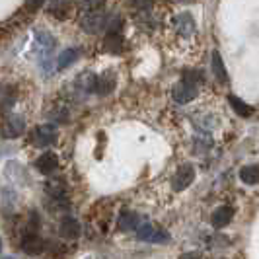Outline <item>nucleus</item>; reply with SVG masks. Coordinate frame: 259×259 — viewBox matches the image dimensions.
I'll return each instance as SVG.
<instances>
[{
	"label": "nucleus",
	"instance_id": "nucleus-16",
	"mask_svg": "<svg viewBox=\"0 0 259 259\" xmlns=\"http://www.w3.org/2000/svg\"><path fill=\"white\" fill-rule=\"evenodd\" d=\"M133 228L139 230V214L137 212H123L121 219H119V230L129 232Z\"/></svg>",
	"mask_w": 259,
	"mask_h": 259
},
{
	"label": "nucleus",
	"instance_id": "nucleus-21",
	"mask_svg": "<svg viewBox=\"0 0 259 259\" xmlns=\"http://www.w3.org/2000/svg\"><path fill=\"white\" fill-rule=\"evenodd\" d=\"M182 259H199V255L197 253H185V255H182Z\"/></svg>",
	"mask_w": 259,
	"mask_h": 259
},
{
	"label": "nucleus",
	"instance_id": "nucleus-19",
	"mask_svg": "<svg viewBox=\"0 0 259 259\" xmlns=\"http://www.w3.org/2000/svg\"><path fill=\"white\" fill-rule=\"evenodd\" d=\"M131 6L137 8V10H148L152 6V0H129Z\"/></svg>",
	"mask_w": 259,
	"mask_h": 259
},
{
	"label": "nucleus",
	"instance_id": "nucleus-13",
	"mask_svg": "<svg viewBox=\"0 0 259 259\" xmlns=\"http://www.w3.org/2000/svg\"><path fill=\"white\" fill-rule=\"evenodd\" d=\"M228 102H230L232 109L240 117H251V115H253V111H255V109H253L251 105H247L246 102H242V100H240L238 96H232V94L228 96Z\"/></svg>",
	"mask_w": 259,
	"mask_h": 259
},
{
	"label": "nucleus",
	"instance_id": "nucleus-3",
	"mask_svg": "<svg viewBox=\"0 0 259 259\" xmlns=\"http://www.w3.org/2000/svg\"><path fill=\"white\" fill-rule=\"evenodd\" d=\"M195 180V168L191 164H185L182 168L174 174V180H171V189L174 191H185Z\"/></svg>",
	"mask_w": 259,
	"mask_h": 259
},
{
	"label": "nucleus",
	"instance_id": "nucleus-15",
	"mask_svg": "<svg viewBox=\"0 0 259 259\" xmlns=\"http://www.w3.org/2000/svg\"><path fill=\"white\" fill-rule=\"evenodd\" d=\"M115 88V78L113 76H98V82H96V94L98 96H107V94H111Z\"/></svg>",
	"mask_w": 259,
	"mask_h": 259
},
{
	"label": "nucleus",
	"instance_id": "nucleus-23",
	"mask_svg": "<svg viewBox=\"0 0 259 259\" xmlns=\"http://www.w3.org/2000/svg\"><path fill=\"white\" fill-rule=\"evenodd\" d=\"M182 2H193V0H182Z\"/></svg>",
	"mask_w": 259,
	"mask_h": 259
},
{
	"label": "nucleus",
	"instance_id": "nucleus-9",
	"mask_svg": "<svg viewBox=\"0 0 259 259\" xmlns=\"http://www.w3.org/2000/svg\"><path fill=\"white\" fill-rule=\"evenodd\" d=\"M22 249L27 255H41L45 251V242L39 238L37 234H27L22 242Z\"/></svg>",
	"mask_w": 259,
	"mask_h": 259
},
{
	"label": "nucleus",
	"instance_id": "nucleus-17",
	"mask_svg": "<svg viewBox=\"0 0 259 259\" xmlns=\"http://www.w3.org/2000/svg\"><path fill=\"white\" fill-rule=\"evenodd\" d=\"M176 24H178V27H180V31H182L183 35H189L195 29L193 18H191L189 14H182V16L176 20Z\"/></svg>",
	"mask_w": 259,
	"mask_h": 259
},
{
	"label": "nucleus",
	"instance_id": "nucleus-5",
	"mask_svg": "<svg viewBox=\"0 0 259 259\" xmlns=\"http://www.w3.org/2000/svg\"><path fill=\"white\" fill-rule=\"evenodd\" d=\"M33 143L39 148H45V146H51L57 143V129L53 125H41L33 131Z\"/></svg>",
	"mask_w": 259,
	"mask_h": 259
},
{
	"label": "nucleus",
	"instance_id": "nucleus-8",
	"mask_svg": "<svg viewBox=\"0 0 259 259\" xmlns=\"http://www.w3.org/2000/svg\"><path fill=\"white\" fill-rule=\"evenodd\" d=\"M35 168L43 176H51L53 171H57V168H59V158H57V154H53V152H45V154H41L35 160Z\"/></svg>",
	"mask_w": 259,
	"mask_h": 259
},
{
	"label": "nucleus",
	"instance_id": "nucleus-6",
	"mask_svg": "<svg viewBox=\"0 0 259 259\" xmlns=\"http://www.w3.org/2000/svg\"><path fill=\"white\" fill-rule=\"evenodd\" d=\"M26 129V121H24V117L20 115H10L6 119V123H4V131H2V135H4V139H16V137H20L22 133Z\"/></svg>",
	"mask_w": 259,
	"mask_h": 259
},
{
	"label": "nucleus",
	"instance_id": "nucleus-14",
	"mask_svg": "<svg viewBox=\"0 0 259 259\" xmlns=\"http://www.w3.org/2000/svg\"><path fill=\"white\" fill-rule=\"evenodd\" d=\"M78 57H80V49H74V47L65 49V51H61V55H59L57 65H59V68H61V70H63V68H68L72 63H76Z\"/></svg>",
	"mask_w": 259,
	"mask_h": 259
},
{
	"label": "nucleus",
	"instance_id": "nucleus-18",
	"mask_svg": "<svg viewBox=\"0 0 259 259\" xmlns=\"http://www.w3.org/2000/svg\"><path fill=\"white\" fill-rule=\"evenodd\" d=\"M105 0H78V6L84 8V12H100Z\"/></svg>",
	"mask_w": 259,
	"mask_h": 259
},
{
	"label": "nucleus",
	"instance_id": "nucleus-1",
	"mask_svg": "<svg viewBox=\"0 0 259 259\" xmlns=\"http://www.w3.org/2000/svg\"><path fill=\"white\" fill-rule=\"evenodd\" d=\"M197 94H199V74L197 72H187L174 86V92H171V96H174V100L178 104H189V102H193L195 98H197Z\"/></svg>",
	"mask_w": 259,
	"mask_h": 259
},
{
	"label": "nucleus",
	"instance_id": "nucleus-20",
	"mask_svg": "<svg viewBox=\"0 0 259 259\" xmlns=\"http://www.w3.org/2000/svg\"><path fill=\"white\" fill-rule=\"evenodd\" d=\"M43 4H45V0H26V8L29 10V12H35V10H39Z\"/></svg>",
	"mask_w": 259,
	"mask_h": 259
},
{
	"label": "nucleus",
	"instance_id": "nucleus-10",
	"mask_svg": "<svg viewBox=\"0 0 259 259\" xmlns=\"http://www.w3.org/2000/svg\"><path fill=\"white\" fill-rule=\"evenodd\" d=\"M232 217H234L232 207L217 208V210H214V214H212V226H214V228H224V226H228V224H230Z\"/></svg>",
	"mask_w": 259,
	"mask_h": 259
},
{
	"label": "nucleus",
	"instance_id": "nucleus-4",
	"mask_svg": "<svg viewBox=\"0 0 259 259\" xmlns=\"http://www.w3.org/2000/svg\"><path fill=\"white\" fill-rule=\"evenodd\" d=\"M107 22L109 20H105V16L100 12H84L82 14V18H80V26L84 27L88 33H98V31H102L104 27H107Z\"/></svg>",
	"mask_w": 259,
	"mask_h": 259
},
{
	"label": "nucleus",
	"instance_id": "nucleus-2",
	"mask_svg": "<svg viewBox=\"0 0 259 259\" xmlns=\"http://www.w3.org/2000/svg\"><path fill=\"white\" fill-rule=\"evenodd\" d=\"M137 236H139V240L150 242V244H168L169 242V234L156 224H141L137 230Z\"/></svg>",
	"mask_w": 259,
	"mask_h": 259
},
{
	"label": "nucleus",
	"instance_id": "nucleus-22",
	"mask_svg": "<svg viewBox=\"0 0 259 259\" xmlns=\"http://www.w3.org/2000/svg\"><path fill=\"white\" fill-rule=\"evenodd\" d=\"M2 259H14V257H10V255H4Z\"/></svg>",
	"mask_w": 259,
	"mask_h": 259
},
{
	"label": "nucleus",
	"instance_id": "nucleus-12",
	"mask_svg": "<svg viewBox=\"0 0 259 259\" xmlns=\"http://www.w3.org/2000/svg\"><path fill=\"white\" fill-rule=\"evenodd\" d=\"M240 180L246 185H259V164H249L240 169Z\"/></svg>",
	"mask_w": 259,
	"mask_h": 259
},
{
	"label": "nucleus",
	"instance_id": "nucleus-11",
	"mask_svg": "<svg viewBox=\"0 0 259 259\" xmlns=\"http://www.w3.org/2000/svg\"><path fill=\"white\" fill-rule=\"evenodd\" d=\"M212 72H214L217 82L228 84V72H226V66H224V63H222V57L219 51L212 53Z\"/></svg>",
	"mask_w": 259,
	"mask_h": 259
},
{
	"label": "nucleus",
	"instance_id": "nucleus-7",
	"mask_svg": "<svg viewBox=\"0 0 259 259\" xmlns=\"http://www.w3.org/2000/svg\"><path fill=\"white\" fill-rule=\"evenodd\" d=\"M80 222L74 219V217H65L61 221V226H59V234L65 238V240H78L80 238Z\"/></svg>",
	"mask_w": 259,
	"mask_h": 259
}]
</instances>
